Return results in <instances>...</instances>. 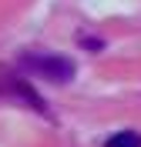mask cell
Returning a JSON list of instances; mask_svg holds the SVG:
<instances>
[{
  "mask_svg": "<svg viewBox=\"0 0 141 147\" xmlns=\"http://www.w3.org/2000/svg\"><path fill=\"white\" fill-rule=\"evenodd\" d=\"M104 147H141V134H134V130H118L114 137L104 140Z\"/></svg>",
  "mask_w": 141,
  "mask_h": 147,
  "instance_id": "3",
  "label": "cell"
},
{
  "mask_svg": "<svg viewBox=\"0 0 141 147\" xmlns=\"http://www.w3.org/2000/svg\"><path fill=\"white\" fill-rule=\"evenodd\" d=\"M20 70L30 74V77H44L50 84H67L74 77V64L67 60V57H57V54H24L20 57Z\"/></svg>",
  "mask_w": 141,
  "mask_h": 147,
  "instance_id": "1",
  "label": "cell"
},
{
  "mask_svg": "<svg viewBox=\"0 0 141 147\" xmlns=\"http://www.w3.org/2000/svg\"><path fill=\"white\" fill-rule=\"evenodd\" d=\"M0 94L20 97V100H27L34 110H40V114H44V104H40V97L30 90L27 84H24V77H14V74H3V70H0Z\"/></svg>",
  "mask_w": 141,
  "mask_h": 147,
  "instance_id": "2",
  "label": "cell"
}]
</instances>
